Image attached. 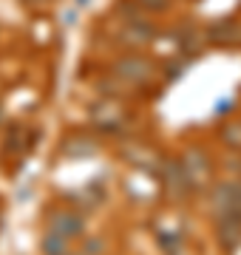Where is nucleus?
I'll list each match as a JSON object with an SVG mask.
<instances>
[{"instance_id":"0eeeda50","label":"nucleus","mask_w":241,"mask_h":255,"mask_svg":"<svg viewBox=\"0 0 241 255\" xmlns=\"http://www.w3.org/2000/svg\"><path fill=\"white\" fill-rule=\"evenodd\" d=\"M105 250V241H100V238H88L85 241V255H97Z\"/></svg>"},{"instance_id":"39448f33","label":"nucleus","mask_w":241,"mask_h":255,"mask_svg":"<svg viewBox=\"0 0 241 255\" xmlns=\"http://www.w3.org/2000/svg\"><path fill=\"white\" fill-rule=\"evenodd\" d=\"M40 250H43V255H68V238L57 236V233H48L40 241Z\"/></svg>"},{"instance_id":"f03ea898","label":"nucleus","mask_w":241,"mask_h":255,"mask_svg":"<svg viewBox=\"0 0 241 255\" xmlns=\"http://www.w3.org/2000/svg\"><path fill=\"white\" fill-rule=\"evenodd\" d=\"M85 230V221L83 216H77L71 210H57L48 216V233H57L63 238H80Z\"/></svg>"},{"instance_id":"f257e3e1","label":"nucleus","mask_w":241,"mask_h":255,"mask_svg":"<svg viewBox=\"0 0 241 255\" xmlns=\"http://www.w3.org/2000/svg\"><path fill=\"white\" fill-rule=\"evenodd\" d=\"M153 71H156L153 63L142 54H125L114 63L117 80H125V82H150L153 80Z\"/></svg>"},{"instance_id":"7ed1b4c3","label":"nucleus","mask_w":241,"mask_h":255,"mask_svg":"<svg viewBox=\"0 0 241 255\" xmlns=\"http://www.w3.org/2000/svg\"><path fill=\"white\" fill-rule=\"evenodd\" d=\"M153 37H156V28L150 26V23H139V20H133V23H128V26L122 28V34L117 37V40L128 43V46H145V43H150Z\"/></svg>"},{"instance_id":"20e7f679","label":"nucleus","mask_w":241,"mask_h":255,"mask_svg":"<svg viewBox=\"0 0 241 255\" xmlns=\"http://www.w3.org/2000/svg\"><path fill=\"white\" fill-rule=\"evenodd\" d=\"M219 241H222V247H227V250H236V247L241 244V219H236V216H224V221L219 224Z\"/></svg>"},{"instance_id":"6e6552de","label":"nucleus","mask_w":241,"mask_h":255,"mask_svg":"<svg viewBox=\"0 0 241 255\" xmlns=\"http://www.w3.org/2000/svg\"><path fill=\"white\" fill-rule=\"evenodd\" d=\"M68 255H80V253H68Z\"/></svg>"},{"instance_id":"423d86ee","label":"nucleus","mask_w":241,"mask_h":255,"mask_svg":"<svg viewBox=\"0 0 241 255\" xmlns=\"http://www.w3.org/2000/svg\"><path fill=\"white\" fill-rule=\"evenodd\" d=\"M136 3L148 11H165L167 6H170V0H136Z\"/></svg>"}]
</instances>
